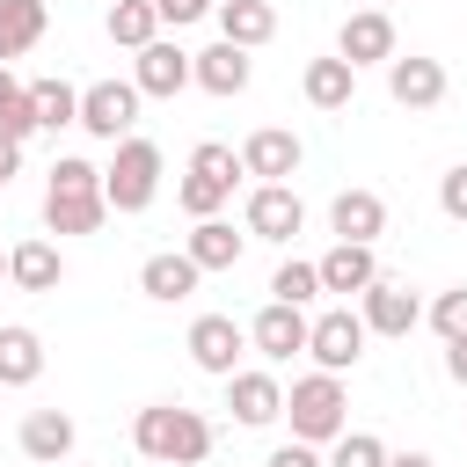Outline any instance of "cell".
<instances>
[{
    "mask_svg": "<svg viewBox=\"0 0 467 467\" xmlns=\"http://www.w3.org/2000/svg\"><path fill=\"white\" fill-rule=\"evenodd\" d=\"M102 219H109L102 168L80 161V153H58L51 161V182H44V226L51 234H102Z\"/></svg>",
    "mask_w": 467,
    "mask_h": 467,
    "instance_id": "6da1fadb",
    "label": "cell"
},
{
    "mask_svg": "<svg viewBox=\"0 0 467 467\" xmlns=\"http://www.w3.org/2000/svg\"><path fill=\"white\" fill-rule=\"evenodd\" d=\"M131 445L153 467H197L212 452V423L197 409H182V401H153V409L131 416Z\"/></svg>",
    "mask_w": 467,
    "mask_h": 467,
    "instance_id": "7a4b0ae2",
    "label": "cell"
},
{
    "mask_svg": "<svg viewBox=\"0 0 467 467\" xmlns=\"http://www.w3.org/2000/svg\"><path fill=\"white\" fill-rule=\"evenodd\" d=\"M285 416H292V438H306V445H336V438L350 431V394H343V372H306V379H292Z\"/></svg>",
    "mask_w": 467,
    "mask_h": 467,
    "instance_id": "3957f363",
    "label": "cell"
},
{
    "mask_svg": "<svg viewBox=\"0 0 467 467\" xmlns=\"http://www.w3.org/2000/svg\"><path fill=\"white\" fill-rule=\"evenodd\" d=\"M234 175H248V168H241V153H234V146H219V139H204V146L190 153V175L175 182V204H182L190 219H219V204L234 197Z\"/></svg>",
    "mask_w": 467,
    "mask_h": 467,
    "instance_id": "277c9868",
    "label": "cell"
},
{
    "mask_svg": "<svg viewBox=\"0 0 467 467\" xmlns=\"http://www.w3.org/2000/svg\"><path fill=\"white\" fill-rule=\"evenodd\" d=\"M153 190H161V146L139 139V131L117 139V161L102 168V197H109V212H146Z\"/></svg>",
    "mask_w": 467,
    "mask_h": 467,
    "instance_id": "5b68a950",
    "label": "cell"
},
{
    "mask_svg": "<svg viewBox=\"0 0 467 467\" xmlns=\"http://www.w3.org/2000/svg\"><path fill=\"white\" fill-rule=\"evenodd\" d=\"M131 124H139V80H95V88H80V131L88 139H131Z\"/></svg>",
    "mask_w": 467,
    "mask_h": 467,
    "instance_id": "8992f818",
    "label": "cell"
},
{
    "mask_svg": "<svg viewBox=\"0 0 467 467\" xmlns=\"http://www.w3.org/2000/svg\"><path fill=\"white\" fill-rule=\"evenodd\" d=\"M365 314H350V306H328L314 328H306V358L321 365V372H350L358 358H365Z\"/></svg>",
    "mask_w": 467,
    "mask_h": 467,
    "instance_id": "52a82bcc",
    "label": "cell"
},
{
    "mask_svg": "<svg viewBox=\"0 0 467 467\" xmlns=\"http://www.w3.org/2000/svg\"><path fill=\"white\" fill-rule=\"evenodd\" d=\"M131 80H139V95H161V102H168V95H182V88L197 80V51H182V44H161V36H153V44L131 58Z\"/></svg>",
    "mask_w": 467,
    "mask_h": 467,
    "instance_id": "ba28073f",
    "label": "cell"
},
{
    "mask_svg": "<svg viewBox=\"0 0 467 467\" xmlns=\"http://www.w3.org/2000/svg\"><path fill=\"white\" fill-rule=\"evenodd\" d=\"M241 219H248V234H255V241H292V234L306 226V204H299L285 182H255Z\"/></svg>",
    "mask_w": 467,
    "mask_h": 467,
    "instance_id": "9c48e42d",
    "label": "cell"
},
{
    "mask_svg": "<svg viewBox=\"0 0 467 467\" xmlns=\"http://www.w3.org/2000/svg\"><path fill=\"white\" fill-rule=\"evenodd\" d=\"M241 343H248V336L234 328V314H197V321H190V358H197V372H212V379H234V372H241V365H234Z\"/></svg>",
    "mask_w": 467,
    "mask_h": 467,
    "instance_id": "30bf717a",
    "label": "cell"
},
{
    "mask_svg": "<svg viewBox=\"0 0 467 467\" xmlns=\"http://www.w3.org/2000/svg\"><path fill=\"white\" fill-rule=\"evenodd\" d=\"M358 299H365L358 314H365V328H372V336H409V328L423 321L416 292H409V285H394V277H372V285H365Z\"/></svg>",
    "mask_w": 467,
    "mask_h": 467,
    "instance_id": "8fae6325",
    "label": "cell"
},
{
    "mask_svg": "<svg viewBox=\"0 0 467 467\" xmlns=\"http://www.w3.org/2000/svg\"><path fill=\"white\" fill-rule=\"evenodd\" d=\"M336 51H343L350 66H387V58H394V22H387V7H358V15L336 29Z\"/></svg>",
    "mask_w": 467,
    "mask_h": 467,
    "instance_id": "7c38bea8",
    "label": "cell"
},
{
    "mask_svg": "<svg viewBox=\"0 0 467 467\" xmlns=\"http://www.w3.org/2000/svg\"><path fill=\"white\" fill-rule=\"evenodd\" d=\"M387 95L401 102V109H438L445 102V66L438 58H387Z\"/></svg>",
    "mask_w": 467,
    "mask_h": 467,
    "instance_id": "4fadbf2b",
    "label": "cell"
},
{
    "mask_svg": "<svg viewBox=\"0 0 467 467\" xmlns=\"http://www.w3.org/2000/svg\"><path fill=\"white\" fill-rule=\"evenodd\" d=\"M306 328H314V321H306L299 306H285V299H270V306L255 314V328H248V343H255V350H263L270 365H285V358H299V350H306Z\"/></svg>",
    "mask_w": 467,
    "mask_h": 467,
    "instance_id": "5bb4252c",
    "label": "cell"
},
{
    "mask_svg": "<svg viewBox=\"0 0 467 467\" xmlns=\"http://www.w3.org/2000/svg\"><path fill=\"white\" fill-rule=\"evenodd\" d=\"M241 168H248L255 182H285V175L299 168V139H292V131H277V124H263V131H248Z\"/></svg>",
    "mask_w": 467,
    "mask_h": 467,
    "instance_id": "9a60e30c",
    "label": "cell"
},
{
    "mask_svg": "<svg viewBox=\"0 0 467 467\" xmlns=\"http://www.w3.org/2000/svg\"><path fill=\"white\" fill-rule=\"evenodd\" d=\"M328 226H336V241H379L387 234V197L379 190H343L328 204Z\"/></svg>",
    "mask_w": 467,
    "mask_h": 467,
    "instance_id": "2e32d148",
    "label": "cell"
},
{
    "mask_svg": "<svg viewBox=\"0 0 467 467\" xmlns=\"http://www.w3.org/2000/svg\"><path fill=\"white\" fill-rule=\"evenodd\" d=\"M226 409H234L241 423H255V431H263V423H277V416H285V387H277L270 372H234V379H226Z\"/></svg>",
    "mask_w": 467,
    "mask_h": 467,
    "instance_id": "e0dca14e",
    "label": "cell"
},
{
    "mask_svg": "<svg viewBox=\"0 0 467 467\" xmlns=\"http://www.w3.org/2000/svg\"><path fill=\"white\" fill-rule=\"evenodd\" d=\"M197 277H204V270L190 263V248H182V255H146V263H139V292H146V299H161V306L190 299V292H197Z\"/></svg>",
    "mask_w": 467,
    "mask_h": 467,
    "instance_id": "ac0fdd59",
    "label": "cell"
},
{
    "mask_svg": "<svg viewBox=\"0 0 467 467\" xmlns=\"http://www.w3.org/2000/svg\"><path fill=\"white\" fill-rule=\"evenodd\" d=\"M306 102L314 109H350V95H358V66L336 51V58H306Z\"/></svg>",
    "mask_w": 467,
    "mask_h": 467,
    "instance_id": "d6986e66",
    "label": "cell"
},
{
    "mask_svg": "<svg viewBox=\"0 0 467 467\" xmlns=\"http://www.w3.org/2000/svg\"><path fill=\"white\" fill-rule=\"evenodd\" d=\"M372 277H379L372 241H336V248L321 255V292H365Z\"/></svg>",
    "mask_w": 467,
    "mask_h": 467,
    "instance_id": "ffe728a7",
    "label": "cell"
},
{
    "mask_svg": "<svg viewBox=\"0 0 467 467\" xmlns=\"http://www.w3.org/2000/svg\"><path fill=\"white\" fill-rule=\"evenodd\" d=\"M22 452L44 460V467H58V460L73 452V416H66V409H29V416H22Z\"/></svg>",
    "mask_w": 467,
    "mask_h": 467,
    "instance_id": "44dd1931",
    "label": "cell"
},
{
    "mask_svg": "<svg viewBox=\"0 0 467 467\" xmlns=\"http://www.w3.org/2000/svg\"><path fill=\"white\" fill-rule=\"evenodd\" d=\"M219 36L241 44V51H255V44L277 36V7L270 0H219Z\"/></svg>",
    "mask_w": 467,
    "mask_h": 467,
    "instance_id": "7402d4cb",
    "label": "cell"
},
{
    "mask_svg": "<svg viewBox=\"0 0 467 467\" xmlns=\"http://www.w3.org/2000/svg\"><path fill=\"white\" fill-rule=\"evenodd\" d=\"M36 379H44V343H36V328L7 321L0 328V387H36Z\"/></svg>",
    "mask_w": 467,
    "mask_h": 467,
    "instance_id": "603a6c76",
    "label": "cell"
},
{
    "mask_svg": "<svg viewBox=\"0 0 467 467\" xmlns=\"http://www.w3.org/2000/svg\"><path fill=\"white\" fill-rule=\"evenodd\" d=\"M248 73H255V66H248V51H241V44H226V36H219L212 51H197V88H204V95H241V88H248Z\"/></svg>",
    "mask_w": 467,
    "mask_h": 467,
    "instance_id": "cb8c5ba5",
    "label": "cell"
},
{
    "mask_svg": "<svg viewBox=\"0 0 467 467\" xmlns=\"http://www.w3.org/2000/svg\"><path fill=\"white\" fill-rule=\"evenodd\" d=\"M7 277H15L22 292H58L66 263H58L51 241H15V248H7Z\"/></svg>",
    "mask_w": 467,
    "mask_h": 467,
    "instance_id": "d4e9b609",
    "label": "cell"
},
{
    "mask_svg": "<svg viewBox=\"0 0 467 467\" xmlns=\"http://www.w3.org/2000/svg\"><path fill=\"white\" fill-rule=\"evenodd\" d=\"M182 248H190V263H197V270H234V263H241V234H234L226 219H197Z\"/></svg>",
    "mask_w": 467,
    "mask_h": 467,
    "instance_id": "484cf974",
    "label": "cell"
},
{
    "mask_svg": "<svg viewBox=\"0 0 467 467\" xmlns=\"http://www.w3.org/2000/svg\"><path fill=\"white\" fill-rule=\"evenodd\" d=\"M153 36H161V7H153V0H109V44L146 51Z\"/></svg>",
    "mask_w": 467,
    "mask_h": 467,
    "instance_id": "4316f807",
    "label": "cell"
},
{
    "mask_svg": "<svg viewBox=\"0 0 467 467\" xmlns=\"http://www.w3.org/2000/svg\"><path fill=\"white\" fill-rule=\"evenodd\" d=\"M44 36V0H0V66Z\"/></svg>",
    "mask_w": 467,
    "mask_h": 467,
    "instance_id": "83f0119b",
    "label": "cell"
},
{
    "mask_svg": "<svg viewBox=\"0 0 467 467\" xmlns=\"http://www.w3.org/2000/svg\"><path fill=\"white\" fill-rule=\"evenodd\" d=\"M29 102H36V117H44V131H58V124H80V88L73 80H29Z\"/></svg>",
    "mask_w": 467,
    "mask_h": 467,
    "instance_id": "f1b7e54d",
    "label": "cell"
},
{
    "mask_svg": "<svg viewBox=\"0 0 467 467\" xmlns=\"http://www.w3.org/2000/svg\"><path fill=\"white\" fill-rule=\"evenodd\" d=\"M321 292V263H277V277H270V299H285V306H306Z\"/></svg>",
    "mask_w": 467,
    "mask_h": 467,
    "instance_id": "f546056e",
    "label": "cell"
},
{
    "mask_svg": "<svg viewBox=\"0 0 467 467\" xmlns=\"http://www.w3.org/2000/svg\"><path fill=\"white\" fill-rule=\"evenodd\" d=\"M328 467H387V445L372 431H343L336 452H328Z\"/></svg>",
    "mask_w": 467,
    "mask_h": 467,
    "instance_id": "4dcf8cb0",
    "label": "cell"
},
{
    "mask_svg": "<svg viewBox=\"0 0 467 467\" xmlns=\"http://www.w3.org/2000/svg\"><path fill=\"white\" fill-rule=\"evenodd\" d=\"M431 328L452 343V336H467V285H452V292H438L431 299Z\"/></svg>",
    "mask_w": 467,
    "mask_h": 467,
    "instance_id": "1f68e13d",
    "label": "cell"
},
{
    "mask_svg": "<svg viewBox=\"0 0 467 467\" xmlns=\"http://www.w3.org/2000/svg\"><path fill=\"white\" fill-rule=\"evenodd\" d=\"M0 131H7V139H29V131H44V117H36L29 88H15V95L0 102Z\"/></svg>",
    "mask_w": 467,
    "mask_h": 467,
    "instance_id": "d6a6232c",
    "label": "cell"
},
{
    "mask_svg": "<svg viewBox=\"0 0 467 467\" xmlns=\"http://www.w3.org/2000/svg\"><path fill=\"white\" fill-rule=\"evenodd\" d=\"M438 204H445V219H460V226H467V161H460V168H445Z\"/></svg>",
    "mask_w": 467,
    "mask_h": 467,
    "instance_id": "836d02e7",
    "label": "cell"
},
{
    "mask_svg": "<svg viewBox=\"0 0 467 467\" xmlns=\"http://www.w3.org/2000/svg\"><path fill=\"white\" fill-rule=\"evenodd\" d=\"M263 467H328V460H321V445H306V438H292V445H277V452H270Z\"/></svg>",
    "mask_w": 467,
    "mask_h": 467,
    "instance_id": "e575fe53",
    "label": "cell"
},
{
    "mask_svg": "<svg viewBox=\"0 0 467 467\" xmlns=\"http://www.w3.org/2000/svg\"><path fill=\"white\" fill-rule=\"evenodd\" d=\"M153 7H161V22H175V29H182V22H197V15H212L219 0H153Z\"/></svg>",
    "mask_w": 467,
    "mask_h": 467,
    "instance_id": "d590c367",
    "label": "cell"
},
{
    "mask_svg": "<svg viewBox=\"0 0 467 467\" xmlns=\"http://www.w3.org/2000/svg\"><path fill=\"white\" fill-rule=\"evenodd\" d=\"M7 175H22V139L0 131V190H7Z\"/></svg>",
    "mask_w": 467,
    "mask_h": 467,
    "instance_id": "8d00e7d4",
    "label": "cell"
},
{
    "mask_svg": "<svg viewBox=\"0 0 467 467\" xmlns=\"http://www.w3.org/2000/svg\"><path fill=\"white\" fill-rule=\"evenodd\" d=\"M445 372L467 387V336H452V343H445Z\"/></svg>",
    "mask_w": 467,
    "mask_h": 467,
    "instance_id": "74e56055",
    "label": "cell"
},
{
    "mask_svg": "<svg viewBox=\"0 0 467 467\" xmlns=\"http://www.w3.org/2000/svg\"><path fill=\"white\" fill-rule=\"evenodd\" d=\"M387 467H438L431 452H387Z\"/></svg>",
    "mask_w": 467,
    "mask_h": 467,
    "instance_id": "f35d334b",
    "label": "cell"
},
{
    "mask_svg": "<svg viewBox=\"0 0 467 467\" xmlns=\"http://www.w3.org/2000/svg\"><path fill=\"white\" fill-rule=\"evenodd\" d=\"M15 88H22V80H15V73H7V66H0V102H7V95H15Z\"/></svg>",
    "mask_w": 467,
    "mask_h": 467,
    "instance_id": "ab89813d",
    "label": "cell"
},
{
    "mask_svg": "<svg viewBox=\"0 0 467 467\" xmlns=\"http://www.w3.org/2000/svg\"><path fill=\"white\" fill-rule=\"evenodd\" d=\"M0 277H7V255H0Z\"/></svg>",
    "mask_w": 467,
    "mask_h": 467,
    "instance_id": "60d3db41",
    "label": "cell"
},
{
    "mask_svg": "<svg viewBox=\"0 0 467 467\" xmlns=\"http://www.w3.org/2000/svg\"><path fill=\"white\" fill-rule=\"evenodd\" d=\"M372 7H379V0H372Z\"/></svg>",
    "mask_w": 467,
    "mask_h": 467,
    "instance_id": "b9f144b4",
    "label": "cell"
}]
</instances>
